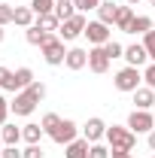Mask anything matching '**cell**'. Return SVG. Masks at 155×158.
Masks as SVG:
<instances>
[{
	"label": "cell",
	"instance_id": "cell-6",
	"mask_svg": "<svg viewBox=\"0 0 155 158\" xmlns=\"http://www.w3.org/2000/svg\"><path fill=\"white\" fill-rule=\"evenodd\" d=\"M128 128H131L134 134H149V131H155V116L149 110H134V113L128 116Z\"/></svg>",
	"mask_w": 155,
	"mask_h": 158
},
{
	"label": "cell",
	"instance_id": "cell-36",
	"mask_svg": "<svg viewBox=\"0 0 155 158\" xmlns=\"http://www.w3.org/2000/svg\"><path fill=\"white\" fill-rule=\"evenodd\" d=\"M0 158H24V155H21V149H19V146H3Z\"/></svg>",
	"mask_w": 155,
	"mask_h": 158
},
{
	"label": "cell",
	"instance_id": "cell-4",
	"mask_svg": "<svg viewBox=\"0 0 155 158\" xmlns=\"http://www.w3.org/2000/svg\"><path fill=\"white\" fill-rule=\"evenodd\" d=\"M85 24H88V19H85V12H76L73 19L61 21L58 34H61V40H64V43H73V40L79 37V34H85Z\"/></svg>",
	"mask_w": 155,
	"mask_h": 158
},
{
	"label": "cell",
	"instance_id": "cell-13",
	"mask_svg": "<svg viewBox=\"0 0 155 158\" xmlns=\"http://www.w3.org/2000/svg\"><path fill=\"white\" fill-rule=\"evenodd\" d=\"M116 15H119V6L113 0H100V6H97V21H103V24H116Z\"/></svg>",
	"mask_w": 155,
	"mask_h": 158
},
{
	"label": "cell",
	"instance_id": "cell-19",
	"mask_svg": "<svg viewBox=\"0 0 155 158\" xmlns=\"http://www.w3.org/2000/svg\"><path fill=\"white\" fill-rule=\"evenodd\" d=\"M12 21H15L19 27H24V31H27V27L34 24V9H31V6H15V15H12Z\"/></svg>",
	"mask_w": 155,
	"mask_h": 158
},
{
	"label": "cell",
	"instance_id": "cell-11",
	"mask_svg": "<svg viewBox=\"0 0 155 158\" xmlns=\"http://www.w3.org/2000/svg\"><path fill=\"white\" fill-rule=\"evenodd\" d=\"M88 70H94V73H107V70H110V58H107L103 46L88 49Z\"/></svg>",
	"mask_w": 155,
	"mask_h": 158
},
{
	"label": "cell",
	"instance_id": "cell-31",
	"mask_svg": "<svg viewBox=\"0 0 155 158\" xmlns=\"http://www.w3.org/2000/svg\"><path fill=\"white\" fill-rule=\"evenodd\" d=\"M73 3H76V12H91L100 6V0H73Z\"/></svg>",
	"mask_w": 155,
	"mask_h": 158
},
{
	"label": "cell",
	"instance_id": "cell-39",
	"mask_svg": "<svg viewBox=\"0 0 155 158\" xmlns=\"http://www.w3.org/2000/svg\"><path fill=\"white\" fill-rule=\"evenodd\" d=\"M3 37H6V31H3V24H0V43H3Z\"/></svg>",
	"mask_w": 155,
	"mask_h": 158
},
{
	"label": "cell",
	"instance_id": "cell-41",
	"mask_svg": "<svg viewBox=\"0 0 155 158\" xmlns=\"http://www.w3.org/2000/svg\"><path fill=\"white\" fill-rule=\"evenodd\" d=\"M149 6H155V0H149Z\"/></svg>",
	"mask_w": 155,
	"mask_h": 158
},
{
	"label": "cell",
	"instance_id": "cell-34",
	"mask_svg": "<svg viewBox=\"0 0 155 158\" xmlns=\"http://www.w3.org/2000/svg\"><path fill=\"white\" fill-rule=\"evenodd\" d=\"M12 15H15V9H12V6H6V3H0V24H9Z\"/></svg>",
	"mask_w": 155,
	"mask_h": 158
},
{
	"label": "cell",
	"instance_id": "cell-29",
	"mask_svg": "<svg viewBox=\"0 0 155 158\" xmlns=\"http://www.w3.org/2000/svg\"><path fill=\"white\" fill-rule=\"evenodd\" d=\"M143 46H146V52H149V58L155 64V31H146L143 34Z\"/></svg>",
	"mask_w": 155,
	"mask_h": 158
},
{
	"label": "cell",
	"instance_id": "cell-12",
	"mask_svg": "<svg viewBox=\"0 0 155 158\" xmlns=\"http://www.w3.org/2000/svg\"><path fill=\"white\" fill-rule=\"evenodd\" d=\"M88 149H91V143H88L85 137H76L73 143H67L64 158H88Z\"/></svg>",
	"mask_w": 155,
	"mask_h": 158
},
{
	"label": "cell",
	"instance_id": "cell-9",
	"mask_svg": "<svg viewBox=\"0 0 155 158\" xmlns=\"http://www.w3.org/2000/svg\"><path fill=\"white\" fill-rule=\"evenodd\" d=\"M82 137L88 140V143H97V140L107 137V125H103V118H88L85 125H82Z\"/></svg>",
	"mask_w": 155,
	"mask_h": 158
},
{
	"label": "cell",
	"instance_id": "cell-37",
	"mask_svg": "<svg viewBox=\"0 0 155 158\" xmlns=\"http://www.w3.org/2000/svg\"><path fill=\"white\" fill-rule=\"evenodd\" d=\"M110 158H131V152H119V149H113V152H110Z\"/></svg>",
	"mask_w": 155,
	"mask_h": 158
},
{
	"label": "cell",
	"instance_id": "cell-17",
	"mask_svg": "<svg viewBox=\"0 0 155 158\" xmlns=\"http://www.w3.org/2000/svg\"><path fill=\"white\" fill-rule=\"evenodd\" d=\"M12 82H15V91H24V88L34 82V70H31V67H19V70L12 73Z\"/></svg>",
	"mask_w": 155,
	"mask_h": 158
},
{
	"label": "cell",
	"instance_id": "cell-25",
	"mask_svg": "<svg viewBox=\"0 0 155 158\" xmlns=\"http://www.w3.org/2000/svg\"><path fill=\"white\" fill-rule=\"evenodd\" d=\"M31 9H34V15H52L55 12V0H31Z\"/></svg>",
	"mask_w": 155,
	"mask_h": 158
},
{
	"label": "cell",
	"instance_id": "cell-22",
	"mask_svg": "<svg viewBox=\"0 0 155 158\" xmlns=\"http://www.w3.org/2000/svg\"><path fill=\"white\" fill-rule=\"evenodd\" d=\"M131 21H134V9H131V6H119V15H116V31H125V34H128Z\"/></svg>",
	"mask_w": 155,
	"mask_h": 158
},
{
	"label": "cell",
	"instance_id": "cell-40",
	"mask_svg": "<svg viewBox=\"0 0 155 158\" xmlns=\"http://www.w3.org/2000/svg\"><path fill=\"white\" fill-rule=\"evenodd\" d=\"M125 3H128V6H134V3H140V0H125Z\"/></svg>",
	"mask_w": 155,
	"mask_h": 158
},
{
	"label": "cell",
	"instance_id": "cell-5",
	"mask_svg": "<svg viewBox=\"0 0 155 158\" xmlns=\"http://www.w3.org/2000/svg\"><path fill=\"white\" fill-rule=\"evenodd\" d=\"M43 61L52 64V67H58V64L67 61V49H64V40L61 37H49V43L43 46Z\"/></svg>",
	"mask_w": 155,
	"mask_h": 158
},
{
	"label": "cell",
	"instance_id": "cell-14",
	"mask_svg": "<svg viewBox=\"0 0 155 158\" xmlns=\"http://www.w3.org/2000/svg\"><path fill=\"white\" fill-rule=\"evenodd\" d=\"M70 70H82L88 67V52L85 49H67V61H64Z\"/></svg>",
	"mask_w": 155,
	"mask_h": 158
},
{
	"label": "cell",
	"instance_id": "cell-8",
	"mask_svg": "<svg viewBox=\"0 0 155 158\" xmlns=\"http://www.w3.org/2000/svg\"><path fill=\"white\" fill-rule=\"evenodd\" d=\"M85 37L91 46H103V43H110V24H103V21H88L85 24Z\"/></svg>",
	"mask_w": 155,
	"mask_h": 158
},
{
	"label": "cell",
	"instance_id": "cell-23",
	"mask_svg": "<svg viewBox=\"0 0 155 158\" xmlns=\"http://www.w3.org/2000/svg\"><path fill=\"white\" fill-rule=\"evenodd\" d=\"M152 24H155V19H149V15H134L128 34H146V31H152Z\"/></svg>",
	"mask_w": 155,
	"mask_h": 158
},
{
	"label": "cell",
	"instance_id": "cell-1",
	"mask_svg": "<svg viewBox=\"0 0 155 158\" xmlns=\"http://www.w3.org/2000/svg\"><path fill=\"white\" fill-rule=\"evenodd\" d=\"M43 98H46V85H43V82H31L24 91L15 94V100H12L9 106H12V113H15V116H31Z\"/></svg>",
	"mask_w": 155,
	"mask_h": 158
},
{
	"label": "cell",
	"instance_id": "cell-32",
	"mask_svg": "<svg viewBox=\"0 0 155 158\" xmlns=\"http://www.w3.org/2000/svg\"><path fill=\"white\" fill-rule=\"evenodd\" d=\"M21 155L24 158H43V146L40 143H31L27 149H21Z\"/></svg>",
	"mask_w": 155,
	"mask_h": 158
},
{
	"label": "cell",
	"instance_id": "cell-28",
	"mask_svg": "<svg viewBox=\"0 0 155 158\" xmlns=\"http://www.w3.org/2000/svg\"><path fill=\"white\" fill-rule=\"evenodd\" d=\"M0 88L15 91V82H12V70H9V67H0Z\"/></svg>",
	"mask_w": 155,
	"mask_h": 158
},
{
	"label": "cell",
	"instance_id": "cell-33",
	"mask_svg": "<svg viewBox=\"0 0 155 158\" xmlns=\"http://www.w3.org/2000/svg\"><path fill=\"white\" fill-rule=\"evenodd\" d=\"M143 82L155 91V64H146V70H143Z\"/></svg>",
	"mask_w": 155,
	"mask_h": 158
},
{
	"label": "cell",
	"instance_id": "cell-16",
	"mask_svg": "<svg viewBox=\"0 0 155 158\" xmlns=\"http://www.w3.org/2000/svg\"><path fill=\"white\" fill-rule=\"evenodd\" d=\"M49 37H52V34H46V31H40L37 24H31V27L24 31V40H27L31 46H40V49H43V46L49 43Z\"/></svg>",
	"mask_w": 155,
	"mask_h": 158
},
{
	"label": "cell",
	"instance_id": "cell-24",
	"mask_svg": "<svg viewBox=\"0 0 155 158\" xmlns=\"http://www.w3.org/2000/svg\"><path fill=\"white\" fill-rule=\"evenodd\" d=\"M34 24H37L40 31H46V34H49V31H58V27H61V19L55 15V12H52V15H40Z\"/></svg>",
	"mask_w": 155,
	"mask_h": 158
},
{
	"label": "cell",
	"instance_id": "cell-2",
	"mask_svg": "<svg viewBox=\"0 0 155 158\" xmlns=\"http://www.w3.org/2000/svg\"><path fill=\"white\" fill-rule=\"evenodd\" d=\"M107 143L113 146V149H119V152H131L134 149V131L131 128H119V125H113V128H107Z\"/></svg>",
	"mask_w": 155,
	"mask_h": 158
},
{
	"label": "cell",
	"instance_id": "cell-20",
	"mask_svg": "<svg viewBox=\"0 0 155 158\" xmlns=\"http://www.w3.org/2000/svg\"><path fill=\"white\" fill-rule=\"evenodd\" d=\"M55 15H58L61 21L73 19V15H76V3H73V0H55Z\"/></svg>",
	"mask_w": 155,
	"mask_h": 158
},
{
	"label": "cell",
	"instance_id": "cell-10",
	"mask_svg": "<svg viewBox=\"0 0 155 158\" xmlns=\"http://www.w3.org/2000/svg\"><path fill=\"white\" fill-rule=\"evenodd\" d=\"M125 61H128V67H143V64L149 61V52H146V46H143V43L125 46Z\"/></svg>",
	"mask_w": 155,
	"mask_h": 158
},
{
	"label": "cell",
	"instance_id": "cell-30",
	"mask_svg": "<svg viewBox=\"0 0 155 158\" xmlns=\"http://www.w3.org/2000/svg\"><path fill=\"white\" fill-rule=\"evenodd\" d=\"M113 149H107V146H100V143H91V149H88V158H110Z\"/></svg>",
	"mask_w": 155,
	"mask_h": 158
},
{
	"label": "cell",
	"instance_id": "cell-15",
	"mask_svg": "<svg viewBox=\"0 0 155 158\" xmlns=\"http://www.w3.org/2000/svg\"><path fill=\"white\" fill-rule=\"evenodd\" d=\"M134 103H137V110H152L155 106V91L146 85V88H137L134 91Z\"/></svg>",
	"mask_w": 155,
	"mask_h": 158
},
{
	"label": "cell",
	"instance_id": "cell-21",
	"mask_svg": "<svg viewBox=\"0 0 155 158\" xmlns=\"http://www.w3.org/2000/svg\"><path fill=\"white\" fill-rule=\"evenodd\" d=\"M0 137H3V143H6V146H19L21 128H15V125H0Z\"/></svg>",
	"mask_w": 155,
	"mask_h": 158
},
{
	"label": "cell",
	"instance_id": "cell-35",
	"mask_svg": "<svg viewBox=\"0 0 155 158\" xmlns=\"http://www.w3.org/2000/svg\"><path fill=\"white\" fill-rule=\"evenodd\" d=\"M12 113V106H9V100L0 94V125H6V116Z\"/></svg>",
	"mask_w": 155,
	"mask_h": 158
},
{
	"label": "cell",
	"instance_id": "cell-7",
	"mask_svg": "<svg viewBox=\"0 0 155 158\" xmlns=\"http://www.w3.org/2000/svg\"><path fill=\"white\" fill-rule=\"evenodd\" d=\"M76 134H79L76 122H73V118H61V122H58V128H55L49 137L55 140V143H61V146H67V143H73V140H76Z\"/></svg>",
	"mask_w": 155,
	"mask_h": 158
},
{
	"label": "cell",
	"instance_id": "cell-43",
	"mask_svg": "<svg viewBox=\"0 0 155 158\" xmlns=\"http://www.w3.org/2000/svg\"><path fill=\"white\" fill-rule=\"evenodd\" d=\"M152 158H155V155H152Z\"/></svg>",
	"mask_w": 155,
	"mask_h": 158
},
{
	"label": "cell",
	"instance_id": "cell-26",
	"mask_svg": "<svg viewBox=\"0 0 155 158\" xmlns=\"http://www.w3.org/2000/svg\"><path fill=\"white\" fill-rule=\"evenodd\" d=\"M103 52H107V58H125V46L116 43V40H110V43H103Z\"/></svg>",
	"mask_w": 155,
	"mask_h": 158
},
{
	"label": "cell",
	"instance_id": "cell-3",
	"mask_svg": "<svg viewBox=\"0 0 155 158\" xmlns=\"http://www.w3.org/2000/svg\"><path fill=\"white\" fill-rule=\"evenodd\" d=\"M140 82H143V73H140V67H122L116 76H113V85H116L119 91H131V94L140 88Z\"/></svg>",
	"mask_w": 155,
	"mask_h": 158
},
{
	"label": "cell",
	"instance_id": "cell-42",
	"mask_svg": "<svg viewBox=\"0 0 155 158\" xmlns=\"http://www.w3.org/2000/svg\"><path fill=\"white\" fill-rule=\"evenodd\" d=\"M0 152H3V149H0Z\"/></svg>",
	"mask_w": 155,
	"mask_h": 158
},
{
	"label": "cell",
	"instance_id": "cell-38",
	"mask_svg": "<svg viewBox=\"0 0 155 158\" xmlns=\"http://www.w3.org/2000/svg\"><path fill=\"white\" fill-rule=\"evenodd\" d=\"M149 149L155 152V131H149Z\"/></svg>",
	"mask_w": 155,
	"mask_h": 158
},
{
	"label": "cell",
	"instance_id": "cell-18",
	"mask_svg": "<svg viewBox=\"0 0 155 158\" xmlns=\"http://www.w3.org/2000/svg\"><path fill=\"white\" fill-rule=\"evenodd\" d=\"M43 134H46V131H43V125H34V122L21 128V140H24L27 146H31V143H40V140H43Z\"/></svg>",
	"mask_w": 155,
	"mask_h": 158
},
{
	"label": "cell",
	"instance_id": "cell-27",
	"mask_svg": "<svg viewBox=\"0 0 155 158\" xmlns=\"http://www.w3.org/2000/svg\"><path fill=\"white\" fill-rule=\"evenodd\" d=\"M58 122H61V116H58V113H46L40 125H43V131H46V134H52V131L58 128Z\"/></svg>",
	"mask_w": 155,
	"mask_h": 158
}]
</instances>
